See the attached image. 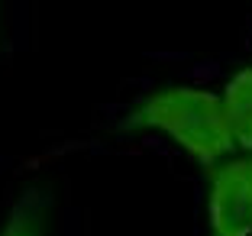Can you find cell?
<instances>
[{
    "label": "cell",
    "instance_id": "cell-1",
    "mask_svg": "<svg viewBox=\"0 0 252 236\" xmlns=\"http://www.w3.org/2000/svg\"><path fill=\"white\" fill-rule=\"evenodd\" d=\"M120 130L165 136L200 169H214L217 162L236 155L220 94L194 84H165L142 94L120 117Z\"/></svg>",
    "mask_w": 252,
    "mask_h": 236
},
{
    "label": "cell",
    "instance_id": "cell-2",
    "mask_svg": "<svg viewBox=\"0 0 252 236\" xmlns=\"http://www.w3.org/2000/svg\"><path fill=\"white\" fill-rule=\"evenodd\" d=\"M207 236H252V155H230L207 169Z\"/></svg>",
    "mask_w": 252,
    "mask_h": 236
},
{
    "label": "cell",
    "instance_id": "cell-3",
    "mask_svg": "<svg viewBox=\"0 0 252 236\" xmlns=\"http://www.w3.org/2000/svg\"><path fill=\"white\" fill-rule=\"evenodd\" d=\"M223 120L236 155H252V65H243L226 78L220 91Z\"/></svg>",
    "mask_w": 252,
    "mask_h": 236
},
{
    "label": "cell",
    "instance_id": "cell-4",
    "mask_svg": "<svg viewBox=\"0 0 252 236\" xmlns=\"http://www.w3.org/2000/svg\"><path fill=\"white\" fill-rule=\"evenodd\" d=\"M0 236H52V194H49V188H23L0 220Z\"/></svg>",
    "mask_w": 252,
    "mask_h": 236
},
{
    "label": "cell",
    "instance_id": "cell-5",
    "mask_svg": "<svg viewBox=\"0 0 252 236\" xmlns=\"http://www.w3.org/2000/svg\"><path fill=\"white\" fill-rule=\"evenodd\" d=\"M249 65H252V62H249Z\"/></svg>",
    "mask_w": 252,
    "mask_h": 236
}]
</instances>
